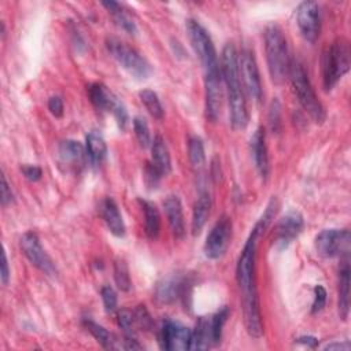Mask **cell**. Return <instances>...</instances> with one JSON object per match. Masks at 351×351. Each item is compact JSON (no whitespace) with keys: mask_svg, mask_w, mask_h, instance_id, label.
Returning <instances> with one entry per match:
<instances>
[{"mask_svg":"<svg viewBox=\"0 0 351 351\" xmlns=\"http://www.w3.org/2000/svg\"><path fill=\"white\" fill-rule=\"evenodd\" d=\"M114 280H115L117 287L121 291H123V292L130 291L132 280H130L128 265L125 263L123 259H117L114 262Z\"/></svg>","mask_w":351,"mask_h":351,"instance_id":"obj_32","label":"cell"},{"mask_svg":"<svg viewBox=\"0 0 351 351\" xmlns=\"http://www.w3.org/2000/svg\"><path fill=\"white\" fill-rule=\"evenodd\" d=\"M185 277L182 274H170L158 281L155 287V299L162 304H170L176 302L184 292Z\"/></svg>","mask_w":351,"mask_h":351,"instance_id":"obj_17","label":"cell"},{"mask_svg":"<svg viewBox=\"0 0 351 351\" xmlns=\"http://www.w3.org/2000/svg\"><path fill=\"white\" fill-rule=\"evenodd\" d=\"M296 341L298 343H303V344H306L308 347H315L318 344V340L315 337H313V336H302V337H298Z\"/></svg>","mask_w":351,"mask_h":351,"instance_id":"obj_44","label":"cell"},{"mask_svg":"<svg viewBox=\"0 0 351 351\" xmlns=\"http://www.w3.org/2000/svg\"><path fill=\"white\" fill-rule=\"evenodd\" d=\"M211 211V196L207 191H200L192 213V233L196 236L204 228Z\"/></svg>","mask_w":351,"mask_h":351,"instance_id":"obj_24","label":"cell"},{"mask_svg":"<svg viewBox=\"0 0 351 351\" xmlns=\"http://www.w3.org/2000/svg\"><path fill=\"white\" fill-rule=\"evenodd\" d=\"M133 130L136 134V138L138 141V144L143 148L151 147V133H149V128L147 121L143 117H134L133 119Z\"/></svg>","mask_w":351,"mask_h":351,"instance_id":"obj_34","label":"cell"},{"mask_svg":"<svg viewBox=\"0 0 351 351\" xmlns=\"http://www.w3.org/2000/svg\"><path fill=\"white\" fill-rule=\"evenodd\" d=\"M350 243L348 229H324L315 237V251L322 258L348 256Z\"/></svg>","mask_w":351,"mask_h":351,"instance_id":"obj_9","label":"cell"},{"mask_svg":"<svg viewBox=\"0 0 351 351\" xmlns=\"http://www.w3.org/2000/svg\"><path fill=\"white\" fill-rule=\"evenodd\" d=\"M133 318H134V325L137 328L144 330H149L152 328V318L144 304H140L133 310Z\"/></svg>","mask_w":351,"mask_h":351,"instance_id":"obj_36","label":"cell"},{"mask_svg":"<svg viewBox=\"0 0 351 351\" xmlns=\"http://www.w3.org/2000/svg\"><path fill=\"white\" fill-rule=\"evenodd\" d=\"M350 69V47L344 38L335 40L322 55L324 88L330 90Z\"/></svg>","mask_w":351,"mask_h":351,"instance_id":"obj_5","label":"cell"},{"mask_svg":"<svg viewBox=\"0 0 351 351\" xmlns=\"http://www.w3.org/2000/svg\"><path fill=\"white\" fill-rule=\"evenodd\" d=\"M191 337L192 330L180 322L174 321H165L162 324V328L159 329L158 341L160 348L166 351H184L189 350L191 347Z\"/></svg>","mask_w":351,"mask_h":351,"instance_id":"obj_14","label":"cell"},{"mask_svg":"<svg viewBox=\"0 0 351 351\" xmlns=\"http://www.w3.org/2000/svg\"><path fill=\"white\" fill-rule=\"evenodd\" d=\"M118 325L119 328L123 330L125 336L129 337H134V318H133V311H130L129 308H122L118 311Z\"/></svg>","mask_w":351,"mask_h":351,"instance_id":"obj_35","label":"cell"},{"mask_svg":"<svg viewBox=\"0 0 351 351\" xmlns=\"http://www.w3.org/2000/svg\"><path fill=\"white\" fill-rule=\"evenodd\" d=\"M239 74L245 92L256 101L262 99V82L254 51L243 48L239 53Z\"/></svg>","mask_w":351,"mask_h":351,"instance_id":"obj_12","label":"cell"},{"mask_svg":"<svg viewBox=\"0 0 351 351\" xmlns=\"http://www.w3.org/2000/svg\"><path fill=\"white\" fill-rule=\"evenodd\" d=\"M48 110L49 112L55 117V118H62L63 112H64V106H63V100L60 96H51L48 99Z\"/></svg>","mask_w":351,"mask_h":351,"instance_id":"obj_39","label":"cell"},{"mask_svg":"<svg viewBox=\"0 0 351 351\" xmlns=\"http://www.w3.org/2000/svg\"><path fill=\"white\" fill-rule=\"evenodd\" d=\"M250 148H251V155L255 163V167L259 173V176L266 180L270 171L269 166V155H267V147H266V136H265V129L261 126L258 128L250 140Z\"/></svg>","mask_w":351,"mask_h":351,"instance_id":"obj_18","label":"cell"},{"mask_svg":"<svg viewBox=\"0 0 351 351\" xmlns=\"http://www.w3.org/2000/svg\"><path fill=\"white\" fill-rule=\"evenodd\" d=\"M326 304V291L322 285H315L314 287V300L311 306V313L317 314L319 313Z\"/></svg>","mask_w":351,"mask_h":351,"instance_id":"obj_38","label":"cell"},{"mask_svg":"<svg viewBox=\"0 0 351 351\" xmlns=\"http://www.w3.org/2000/svg\"><path fill=\"white\" fill-rule=\"evenodd\" d=\"M186 33H188L191 45L203 66V70L213 66H218L219 62L217 58V51L207 30L197 21L188 19Z\"/></svg>","mask_w":351,"mask_h":351,"instance_id":"obj_8","label":"cell"},{"mask_svg":"<svg viewBox=\"0 0 351 351\" xmlns=\"http://www.w3.org/2000/svg\"><path fill=\"white\" fill-rule=\"evenodd\" d=\"M100 295H101L104 310L107 313H112L117 308V293H115V291L110 285H106V287L101 288Z\"/></svg>","mask_w":351,"mask_h":351,"instance_id":"obj_37","label":"cell"},{"mask_svg":"<svg viewBox=\"0 0 351 351\" xmlns=\"http://www.w3.org/2000/svg\"><path fill=\"white\" fill-rule=\"evenodd\" d=\"M280 103L277 99H274L271 101V106H270V112H269V123H270V128L271 130L277 132L278 128H280Z\"/></svg>","mask_w":351,"mask_h":351,"instance_id":"obj_41","label":"cell"},{"mask_svg":"<svg viewBox=\"0 0 351 351\" xmlns=\"http://www.w3.org/2000/svg\"><path fill=\"white\" fill-rule=\"evenodd\" d=\"M214 344L211 329H210V318H199L195 330H192L191 347L189 350H207Z\"/></svg>","mask_w":351,"mask_h":351,"instance_id":"obj_26","label":"cell"},{"mask_svg":"<svg viewBox=\"0 0 351 351\" xmlns=\"http://www.w3.org/2000/svg\"><path fill=\"white\" fill-rule=\"evenodd\" d=\"M106 48L110 55L134 78L145 80L151 75L152 67L148 60L138 51L123 43L122 40L108 37L106 40Z\"/></svg>","mask_w":351,"mask_h":351,"instance_id":"obj_6","label":"cell"},{"mask_svg":"<svg viewBox=\"0 0 351 351\" xmlns=\"http://www.w3.org/2000/svg\"><path fill=\"white\" fill-rule=\"evenodd\" d=\"M21 171L23 173L25 178L29 180V181H32V182L38 181V180L41 178V176H43L41 167H38V166H36V165H23V166L21 167Z\"/></svg>","mask_w":351,"mask_h":351,"instance_id":"obj_42","label":"cell"},{"mask_svg":"<svg viewBox=\"0 0 351 351\" xmlns=\"http://www.w3.org/2000/svg\"><path fill=\"white\" fill-rule=\"evenodd\" d=\"M288 77L303 110L315 123H322L326 118L325 108L318 100L303 64L298 59H291Z\"/></svg>","mask_w":351,"mask_h":351,"instance_id":"obj_4","label":"cell"},{"mask_svg":"<svg viewBox=\"0 0 351 351\" xmlns=\"http://www.w3.org/2000/svg\"><path fill=\"white\" fill-rule=\"evenodd\" d=\"M188 156L192 167L195 170H200L204 167L206 163V154H204V145L202 138L193 136L188 141Z\"/></svg>","mask_w":351,"mask_h":351,"instance_id":"obj_31","label":"cell"},{"mask_svg":"<svg viewBox=\"0 0 351 351\" xmlns=\"http://www.w3.org/2000/svg\"><path fill=\"white\" fill-rule=\"evenodd\" d=\"M303 226L304 219L298 210H291L287 214H284L274 229V247L277 250L287 248L299 236Z\"/></svg>","mask_w":351,"mask_h":351,"instance_id":"obj_16","label":"cell"},{"mask_svg":"<svg viewBox=\"0 0 351 351\" xmlns=\"http://www.w3.org/2000/svg\"><path fill=\"white\" fill-rule=\"evenodd\" d=\"M350 343L344 341V343H330V344H326L324 348L325 350H350Z\"/></svg>","mask_w":351,"mask_h":351,"instance_id":"obj_45","label":"cell"},{"mask_svg":"<svg viewBox=\"0 0 351 351\" xmlns=\"http://www.w3.org/2000/svg\"><path fill=\"white\" fill-rule=\"evenodd\" d=\"M165 214L167 218V222L170 225V229L176 239L182 240L186 234L185 229V221H184V213H182V204L178 196L170 195L163 202Z\"/></svg>","mask_w":351,"mask_h":351,"instance_id":"obj_19","label":"cell"},{"mask_svg":"<svg viewBox=\"0 0 351 351\" xmlns=\"http://www.w3.org/2000/svg\"><path fill=\"white\" fill-rule=\"evenodd\" d=\"M99 213L101 219L104 221V223L107 225L108 230L117 236V237H122L125 236V223L122 219V215L119 213V208L115 203V200L112 197H104L100 204H99Z\"/></svg>","mask_w":351,"mask_h":351,"instance_id":"obj_20","label":"cell"},{"mask_svg":"<svg viewBox=\"0 0 351 351\" xmlns=\"http://www.w3.org/2000/svg\"><path fill=\"white\" fill-rule=\"evenodd\" d=\"M138 203L144 213V232L148 239L155 240L160 232V215L156 206L152 202L138 199Z\"/></svg>","mask_w":351,"mask_h":351,"instance_id":"obj_25","label":"cell"},{"mask_svg":"<svg viewBox=\"0 0 351 351\" xmlns=\"http://www.w3.org/2000/svg\"><path fill=\"white\" fill-rule=\"evenodd\" d=\"M58 154L62 163L74 169L82 166L86 158V149L80 141L75 140H63L59 144Z\"/></svg>","mask_w":351,"mask_h":351,"instance_id":"obj_21","label":"cell"},{"mask_svg":"<svg viewBox=\"0 0 351 351\" xmlns=\"http://www.w3.org/2000/svg\"><path fill=\"white\" fill-rule=\"evenodd\" d=\"M0 200H1V206L5 207L8 204H11L14 202V193L11 191V186L7 182L5 176H1V186H0Z\"/></svg>","mask_w":351,"mask_h":351,"instance_id":"obj_40","label":"cell"},{"mask_svg":"<svg viewBox=\"0 0 351 351\" xmlns=\"http://www.w3.org/2000/svg\"><path fill=\"white\" fill-rule=\"evenodd\" d=\"M141 103L144 104L145 110L155 118V119H162L165 115V110L163 106L156 95V92L151 90V89H143L138 93Z\"/></svg>","mask_w":351,"mask_h":351,"instance_id":"obj_30","label":"cell"},{"mask_svg":"<svg viewBox=\"0 0 351 351\" xmlns=\"http://www.w3.org/2000/svg\"><path fill=\"white\" fill-rule=\"evenodd\" d=\"M339 315L341 319H347L350 314V263L346 256L339 269Z\"/></svg>","mask_w":351,"mask_h":351,"instance_id":"obj_22","label":"cell"},{"mask_svg":"<svg viewBox=\"0 0 351 351\" xmlns=\"http://www.w3.org/2000/svg\"><path fill=\"white\" fill-rule=\"evenodd\" d=\"M85 143H86L85 145L86 156L89 158L90 163L100 165L107 156V144L104 138L99 133L90 132L86 134Z\"/></svg>","mask_w":351,"mask_h":351,"instance_id":"obj_28","label":"cell"},{"mask_svg":"<svg viewBox=\"0 0 351 351\" xmlns=\"http://www.w3.org/2000/svg\"><path fill=\"white\" fill-rule=\"evenodd\" d=\"M265 52L269 74L274 84H282L289 70V53L287 38L277 25H269L265 30Z\"/></svg>","mask_w":351,"mask_h":351,"instance_id":"obj_3","label":"cell"},{"mask_svg":"<svg viewBox=\"0 0 351 351\" xmlns=\"http://www.w3.org/2000/svg\"><path fill=\"white\" fill-rule=\"evenodd\" d=\"M229 317V308L225 306L219 311H217L214 315L210 317V329L214 344H218L222 339V329Z\"/></svg>","mask_w":351,"mask_h":351,"instance_id":"obj_33","label":"cell"},{"mask_svg":"<svg viewBox=\"0 0 351 351\" xmlns=\"http://www.w3.org/2000/svg\"><path fill=\"white\" fill-rule=\"evenodd\" d=\"M232 219L228 215H222L215 222L204 243V255L208 259H218L226 252L232 239Z\"/></svg>","mask_w":351,"mask_h":351,"instance_id":"obj_13","label":"cell"},{"mask_svg":"<svg viewBox=\"0 0 351 351\" xmlns=\"http://www.w3.org/2000/svg\"><path fill=\"white\" fill-rule=\"evenodd\" d=\"M296 23L300 34L308 43H315L321 33V12L315 1H303L296 10Z\"/></svg>","mask_w":351,"mask_h":351,"instance_id":"obj_15","label":"cell"},{"mask_svg":"<svg viewBox=\"0 0 351 351\" xmlns=\"http://www.w3.org/2000/svg\"><path fill=\"white\" fill-rule=\"evenodd\" d=\"M222 80L226 86L230 123L233 129H244L248 125V110L244 88L239 74V53L233 44L228 43L222 49L221 59Z\"/></svg>","mask_w":351,"mask_h":351,"instance_id":"obj_2","label":"cell"},{"mask_svg":"<svg viewBox=\"0 0 351 351\" xmlns=\"http://www.w3.org/2000/svg\"><path fill=\"white\" fill-rule=\"evenodd\" d=\"M10 277H11V271H10V266H8L7 254H5V251H3V254H1V274H0L1 284L7 285L10 281Z\"/></svg>","mask_w":351,"mask_h":351,"instance_id":"obj_43","label":"cell"},{"mask_svg":"<svg viewBox=\"0 0 351 351\" xmlns=\"http://www.w3.org/2000/svg\"><path fill=\"white\" fill-rule=\"evenodd\" d=\"M151 165L158 170V173L163 177L171 170V159L165 144V140L160 136L154 137L151 143Z\"/></svg>","mask_w":351,"mask_h":351,"instance_id":"obj_23","label":"cell"},{"mask_svg":"<svg viewBox=\"0 0 351 351\" xmlns=\"http://www.w3.org/2000/svg\"><path fill=\"white\" fill-rule=\"evenodd\" d=\"M82 325H84L85 329L101 344V347H104V348H107V350L119 348L115 336H114L111 332H108L106 328H103L101 325H99V324H96L95 321L88 319V318H85V319L82 321Z\"/></svg>","mask_w":351,"mask_h":351,"instance_id":"obj_29","label":"cell"},{"mask_svg":"<svg viewBox=\"0 0 351 351\" xmlns=\"http://www.w3.org/2000/svg\"><path fill=\"white\" fill-rule=\"evenodd\" d=\"M19 244H21V250L23 251L25 256L34 267H37L40 271H43L44 274H47L49 277H56V274H58L56 266H55L53 261L51 259V256L43 248L40 239L37 237V234L34 232L23 233L19 240Z\"/></svg>","mask_w":351,"mask_h":351,"instance_id":"obj_11","label":"cell"},{"mask_svg":"<svg viewBox=\"0 0 351 351\" xmlns=\"http://www.w3.org/2000/svg\"><path fill=\"white\" fill-rule=\"evenodd\" d=\"M88 96L90 103L100 111L111 112L121 130L126 129L129 117L125 106L118 97L101 82H93L88 86Z\"/></svg>","mask_w":351,"mask_h":351,"instance_id":"obj_7","label":"cell"},{"mask_svg":"<svg viewBox=\"0 0 351 351\" xmlns=\"http://www.w3.org/2000/svg\"><path fill=\"white\" fill-rule=\"evenodd\" d=\"M276 207H277V203L274 199H271L263 215L251 229V233L241 250V254L239 256V262L236 266V280L241 293L244 325H245L247 333L254 339H259L263 335V324H262L259 296H258V288H256V276H255L256 247H258V240L261 234L265 232V229L267 228V225L270 223L271 218L276 214Z\"/></svg>","mask_w":351,"mask_h":351,"instance_id":"obj_1","label":"cell"},{"mask_svg":"<svg viewBox=\"0 0 351 351\" xmlns=\"http://www.w3.org/2000/svg\"><path fill=\"white\" fill-rule=\"evenodd\" d=\"M222 73L221 66H213L204 70V97L207 119L215 122L222 108Z\"/></svg>","mask_w":351,"mask_h":351,"instance_id":"obj_10","label":"cell"},{"mask_svg":"<svg viewBox=\"0 0 351 351\" xmlns=\"http://www.w3.org/2000/svg\"><path fill=\"white\" fill-rule=\"evenodd\" d=\"M101 5L108 11V14L111 15L112 21H114L122 30H125V32L129 33V34H136V32H137L136 23H134L133 19L126 14V11L121 7L119 3L110 0V1H101Z\"/></svg>","mask_w":351,"mask_h":351,"instance_id":"obj_27","label":"cell"}]
</instances>
